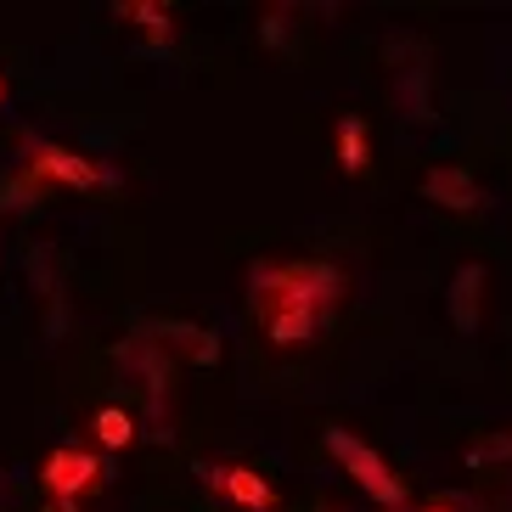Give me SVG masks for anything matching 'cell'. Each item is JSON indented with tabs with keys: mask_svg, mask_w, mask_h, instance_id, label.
Listing matches in <instances>:
<instances>
[{
	"mask_svg": "<svg viewBox=\"0 0 512 512\" xmlns=\"http://www.w3.org/2000/svg\"><path fill=\"white\" fill-rule=\"evenodd\" d=\"M496 462H512V428H501V434L479 439V445L467 451V467H496Z\"/></svg>",
	"mask_w": 512,
	"mask_h": 512,
	"instance_id": "13",
	"label": "cell"
},
{
	"mask_svg": "<svg viewBox=\"0 0 512 512\" xmlns=\"http://www.w3.org/2000/svg\"><path fill=\"white\" fill-rule=\"evenodd\" d=\"M51 512H79V501H57V507H51Z\"/></svg>",
	"mask_w": 512,
	"mask_h": 512,
	"instance_id": "14",
	"label": "cell"
},
{
	"mask_svg": "<svg viewBox=\"0 0 512 512\" xmlns=\"http://www.w3.org/2000/svg\"><path fill=\"white\" fill-rule=\"evenodd\" d=\"M422 192L434 197L439 209H451V214H473V209H484V186L473 181L467 169H456V164L428 169V181H422Z\"/></svg>",
	"mask_w": 512,
	"mask_h": 512,
	"instance_id": "5",
	"label": "cell"
},
{
	"mask_svg": "<svg viewBox=\"0 0 512 512\" xmlns=\"http://www.w3.org/2000/svg\"><path fill=\"white\" fill-rule=\"evenodd\" d=\"M428 512H456V507H439V501H434V507H428Z\"/></svg>",
	"mask_w": 512,
	"mask_h": 512,
	"instance_id": "15",
	"label": "cell"
},
{
	"mask_svg": "<svg viewBox=\"0 0 512 512\" xmlns=\"http://www.w3.org/2000/svg\"><path fill=\"white\" fill-rule=\"evenodd\" d=\"M40 484H46L57 501H79L102 484V462H96L91 451H79V445H57V451L46 456V467H40Z\"/></svg>",
	"mask_w": 512,
	"mask_h": 512,
	"instance_id": "4",
	"label": "cell"
},
{
	"mask_svg": "<svg viewBox=\"0 0 512 512\" xmlns=\"http://www.w3.org/2000/svg\"><path fill=\"white\" fill-rule=\"evenodd\" d=\"M394 96L406 102V119H417V124H428V119H434V107H428V68H422V62L400 74V85H394Z\"/></svg>",
	"mask_w": 512,
	"mask_h": 512,
	"instance_id": "10",
	"label": "cell"
},
{
	"mask_svg": "<svg viewBox=\"0 0 512 512\" xmlns=\"http://www.w3.org/2000/svg\"><path fill=\"white\" fill-rule=\"evenodd\" d=\"M327 451L344 462V473L361 484L383 512H406V479H400V473H394V467L383 462L366 439H355L349 428H327Z\"/></svg>",
	"mask_w": 512,
	"mask_h": 512,
	"instance_id": "2",
	"label": "cell"
},
{
	"mask_svg": "<svg viewBox=\"0 0 512 512\" xmlns=\"http://www.w3.org/2000/svg\"><path fill=\"white\" fill-rule=\"evenodd\" d=\"M96 439H102L107 451H124V445H136V417L119 406H102L96 411Z\"/></svg>",
	"mask_w": 512,
	"mask_h": 512,
	"instance_id": "11",
	"label": "cell"
},
{
	"mask_svg": "<svg viewBox=\"0 0 512 512\" xmlns=\"http://www.w3.org/2000/svg\"><path fill=\"white\" fill-rule=\"evenodd\" d=\"M321 512H338V507H321Z\"/></svg>",
	"mask_w": 512,
	"mask_h": 512,
	"instance_id": "17",
	"label": "cell"
},
{
	"mask_svg": "<svg viewBox=\"0 0 512 512\" xmlns=\"http://www.w3.org/2000/svg\"><path fill=\"white\" fill-rule=\"evenodd\" d=\"M29 175L34 181H57V186H74V192H85V186H102L113 181L102 164H91V158H79V152L57 147V141H40L29 136Z\"/></svg>",
	"mask_w": 512,
	"mask_h": 512,
	"instance_id": "3",
	"label": "cell"
},
{
	"mask_svg": "<svg viewBox=\"0 0 512 512\" xmlns=\"http://www.w3.org/2000/svg\"><path fill=\"white\" fill-rule=\"evenodd\" d=\"M164 338H169L175 349H186V355H192L197 366L220 361V344H214L209 332H197V327H181V321H169V327H164Z\"/></svg>",
	"mask_w": 512,
	"mask_h": 512,
	"instance_id": "12",
	"label": "cell"
},
{
	"mask_svg": "<svg viewBox=\"0 0 512 512\" xmlns=\"http://www.w3.org/2000/svg\"><path fill=\"white\" fill-rule=\"evenodd\" d=\"M0 102H6V74H0Z\"/></svg>",
	"mask_w": 512,
	"mask_h": 512,
	"instance_id": "16",
	"label": "cell"
},
{
	"mask_svg": "<svg viewBox=\"0 0 512 512\" xmlns=\"http://www.w3.org/2000/svg\"><path fill=\"white\" fill-rule=\"evenodd\" d=\"M248 287H254V316L265 321V338L276 349H293L321 332L344 293V276L327 259H304V265H254Z\"/></svg>",
	"mask_w": 512,
	"mask_h": 512,
	"instance_id": "1",
	"label": "cell"
},
{
	"mask_svg": "<svg viewBox=\"0 0 512 512\" xmlns=\"http://www.w3.org/2000/svg\"><path fill=\"white\" fill-rule=\"evenodd\" d=\"M332 141H338V169H344V175H366V164H372V141H366V124L355 119V113L338 119Z\"/></svg>",
	"mask_w": 512,
	"mask_h": 512,
	"instance_id": "8",
	"label": "cell"
},
{
	"mask_svg": "<svg viewBox=\"0 0 512 512\" xmlns=\"http://www.w3.org/2000/svg\"><path fill=\"white\" fill-rule=\"evenodd\" d=\"M226 496L237 501L242 512H276V490L265 473H254V467H226Z\"/></svg>",
	"mask_w": 512,
	"mask_h": 512,
	"instance_id": "7",
	"label": "cell"
},
{
	"mask_svg": "<svg viewBox=\"0 0 512 512\" xmlns=\"http://www.w3.org/2000/svg\"><path fill=\"white\" fill-rule=\"evenodd\" d=\"M484 321V265H462L451 276V327L462 338H473Z\"/></svg>",
	"mask_w": 512,
	"mask_h": 512,
	"instance_id": "6",
	"label": "cell"
},
{
	"mask_svg": "<svg viewBox=\"0 0 512 512\" xmlns=\"http://www.w3.org/2000/svg\"><path fill=\"white\" fill-rule=\"evenodd\" d=\"M119 17H136L152 46H169V40H175V17H169L158 0H130V6H119Z\"/></svg>",
	"mask_w": 512,
	"mask_h": 512,
	"instance_id": "9",
	"label": "cell"
}]
</instances>
